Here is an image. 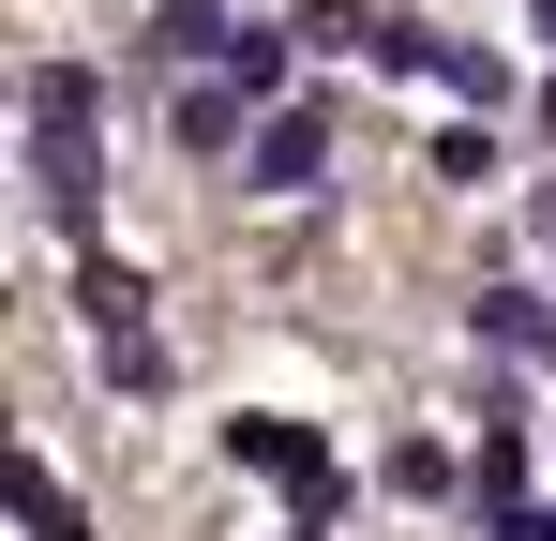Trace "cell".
Listing matches in <instances>:
<instances>
[{"mask_svg":"<svg viewBox=\"0 0 556 541\" xmlns=\"http://www.w3.org/2000/svg\"><path fill=\"white\" fill-rule=\"evenodd\" d=\"M286 61H301V30H241V46H226V90H256V105H286Z\"/></svg>","mask_w":556,"mask_h":541,"instance_id":"ba28073f","label":"cell"},{"mask_svg":"<svg viewBox=\"0 0 556 541\" xmlns=\"http://www.w3.org/2000/svg\"><path fill=\"white\" fill-rule=\"evenodd\" d=\"M452 90L481 105V121H496V105H511V61H496V46H452Z\"/></svg>","mask_w":556,"mask_h":541,"instance_id":"9c48e42d","label":"cell"},{"mask_svg":"<svg viewBox=\"0 0 556 541\" xmlns=\"http://www.w3.org/2000/svg\"><path fill=\"white\" fill-rule=\"evenodd\" d=\"M466 331H481V347H511V361H556V301H542V286H481V301H466Z\"/></svg>","mask_w":556,"mask_h":541,"instance_id":"5b68a950","label":"cell"},{"mask_svg":"<svg viewBox=\"0 0 556 541\" xmlns=\"http://www.w3.org/2000/svg\"><path fill=\"white\" fill-rule=\"evenodd\" d=\"M15 527H30V541H91V512L61 496V466H46V451H15Z\"/></svg>","mask_w":556,"mask_h":541,"instance_id":"52a82bcc","label":"cell"},{"mask_svg":"<svg viewBox=\"0 0 556 541\" xmlns=\"http://www.w3.org/2000/svg\"><path fill=\"white\" fill-rule=\"evenodd\" d=\"M226 451H241L256 481H286V496H301V527H331V512H346V466L316 451V422H286V406H241V422H226Z\"/></svg>","mask_w":556,"mask_h":541,"instance_id":"7a4b0ae2","label":"cell"},{"mask_svg":"<svg viewBox=\"0 0 556 541\" xmlns=\"http://www.w3.org/2000/svg\"><path fill=\"white\" fill-rule=\"evenodd\" d=\"M542 241H556V196H542Z\"/></svg>","mask_w":556,"mask_h":541,"instance_id":"5bb4252c","label":"cell"},{"mask_svg":"<svg viewBox=\"0 0 556 541\" xmlns=\"http://www.w3.org/2000/svg\"><path fill=\"white\" fill-rule=\"evenodd\" d=\"M76 316H91V347H151V270L91 256V270H76Z\"/></svg>","mask_w":556,"mask_h":541,"instance_id":"277c9868","label":"cell"},{"mask_svg":"<svg viewBox=\"0 0 556 541\" xmlns=\"http://www.w3.org/2000/svg\"><path fill=\"white\" fill-rule=\"evenodd\" d=\"M241 180H256V196H316V180H331V105H256Z\"/></svg>","mask_w":556,"mask_h":541,"instance_id":"3957f363","label":"cell"},{"mask_svg":"<svg viewBox=\"0 0 556 541\" xmlns=\"http://www.w3.org/2000/svg\"><path fill=\"white\" fill-rule=\"evenodd\" d=\"M30 196H46V226L91 241V211H105V90H91V61L30 76Z\"/></svg>","mask_w":556,"mask_h":541,"instance_id":"6da1fadb","label":"cell"},{"mask_svg":"<svg viewBox=\"0 0 556 541\" xmlns=\"http://www.w3.org/2000/svg\"><path fill=\"white\" fill-rule=\"evenodd\" d=\"M542 136H556V76H542Z\"/></svg>","mask_w":556,"mask_h":541,"instance_id":"7c38bea8","label":"cell"},{"mask_svg":"<svg viewBox=\"0 0 556 541\" xmlns=\"http://www.w3.org/2000/svg\"><path fill=\"white\" fill-rule=\"evenodd\" d=\"M286 541H331V527H286Z\"/></svg>","mask_w":556,"mask_h":541,"instance_id":"4fadbf2b","label":"cell"},{"mask_svg":"<svg viewBox=\"0 0 556 541\" xmlns=\"http://www.w3.org/2000/svg\"><path fill=\"white\" fill-rule=\"evenodd\" d=\"M437 180H496V121H452L437 136Z\"/></svg>","mask_w":556,"mask_h":541,"instance_id":"30bf717a","label":"cell"},{"mask_svg":"<svg viewBox=\"0 0 556 541\" xmlns=\"http://www.w3.org/2000/svg\"><path fill=\"white\" fill-rule=\"evenodd\" d=\"M481 541H556V512L527 496V512H481Z\"/></svg>","mask_w":556,"mask_h":541,"instance_id":"8fae6325","label":"cell"},{"mask_svg":"<svg viewBox=\"0 0 556 541\" xmlns=\"http://www.w3.org/2000/svg\"><path fill=\"white\" fill-rule=\"evenodd\" d=\"M226 46H241L226 0H166V15H151V61H166V76H181V61H226Z\"/></svg>","mask_w":556,"mask_h":541,"instance_id":"8992f818","label":"cell"}]
</instances>
